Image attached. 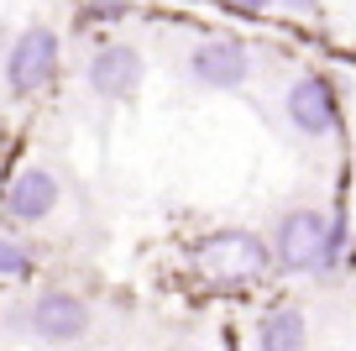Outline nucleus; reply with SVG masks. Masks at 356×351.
<instances>
[{
	"instance_id": "nucleus-1",
	"label": "nucleus",
	"mask_w": 356,
	"mask_h": 351,
	"mask_svg": "<svg viewBox=\"0 0 356 351\" xmlns=\"http://www.w3.org/2000/svg\"><path fill=\"white\" fill-rule=\"evenodd\" d=\"M346 257V220L335 210H293L273 231L278 273H330Z\"/></svg>"
},
{
	"instance_id": "nucleus-2",
	"label": "nucleus",
	"mask_w": 356,
	"mask_h": 351,
	"mask_svg": "<svg viewBox=\"0 0 356 351\" xmlns=\"http://www.w3.org/2000/svg\"><path fill=\"white\" fill-rule=\"evenodd\" d=\"M194 267L210 283H252V278H262L273 267V247L257 231L220 226V231H210V236L194 242Z\"/></svg>"
},
{
	"instance_id": "nucleus-3",
	"label": "nucleus",
	"mask_w": 356,
	"mask_h": 351,
	"mask_svg": "<svg viewBox=\"0 0 356 351\" xmlns=\"http://www.w3.org/2000/svg\"><path fill=\"white\" fill-rule=\"evenodd\" d=\"M58 63H63V42H58L53 26H42V22L22 26L16 42H11V53H6V89H11L16 100L42 95V89L58 79Z\"/></svg>"
},
{
	"instance_id": "nucleus-4",
	"label": "nucleus",
	"mask_w": 356,
	"mask_h": 351,
	"mask_svg": "<svg viewBox=\"0 0 356 351\" xmlns=\"http://www.w3.org/2000/svg\"><path fill=\"white\" fill-rule=\"evenodd\" d=\"M58 199H63L58 178L47 173V168L26 163V168L11 173V184L0 189V220H6V226H42L58 210Z\"/></svg>"
},
{
	"instance_id": "nucleus-5",
	"label": "nucleus",
	"mask_w": 356,
	"mask_h": 351,
	"mask_svg": "<svg viewBox=\"0 0 356 351\" xmlns=\"http://www.w3.org/2000/svg\"><path fill=\"white\" fill-rule=\"evenodd\" d=\"M26 325H32V336L47 341V346H74L89 330V304L79 294H68V288H47V294L32 299Z\"/></svg>"
},
{
	"instance_id": "nucleus-6",
	"label": "nucleus",
	"mask_w": 356,
	"mask_h": 351,
	"mask_svg": "<svg viewBox=\"0 0 356 351\" xmlns=\"http://www.w3.org/2000/svg\"><path fill=\"white\" fill-rule=\"evenodd\" d=\"M84 79L100 100H131L136 89H142V79H147V63H142V53H136L131 42H105V47H95Z\"/></svg>"
},
{
	"instance_id": "nucleus-7",
	"label": "nucleus",
	"mask_w": 356,
	"mask_h": 351,
	"mask_svg": "<svg viewBox=\"0 0 356 351\" xmlns=\"http://www.w3.org/2000/svg\"><path fill=\"white\" fill-rule=\"evenodd\" d=\"M283 110H289V121L299 126L304 136H330L335 126H341V100H335V84L325 74H304L299 84L289 89Z\"/></svg>"
},
{
	"instance_id": "nucleus-8",
	"label": "nucleus",
	"mask_w": 356,
	"mask_h": 351,
	"mask_svg": "<svg viewBox=\"0 0 356 351\" xmlns=\"http://www.w3.org/2000/svg\"><path fill=\"white\" fill-rule=\"evenodd\" d=\"M189 74H194V84H204V89H236L252 74V53H246V42H236V37H210V42H200L189 53Z\"/></svg>"
},
{
	"instance_id": "nucleus-9",
	"label": "nucleus",
	"mask_w": 356,
	"mask_h": 351,
	"mask_svg": "<svg viewBox=\"0 0 356 351\" xmlns=\"http://www.w3.org/2000/svg\"><path fill=\"white\" fill-rule=\"evenodd\" d=\"M309 346V320L299 304H278L257 320V351H304Z\"/></svg>"
},
{
	"instance_id": "nucleus-10",
	"label": "nucleus",
	"mask_w": 356,
	"mask_h": 351,
	"mask_svg": "<svg viewBox=\"0 0 356 351\" xmlns=\"http://www.w3.org/2000/svg\"><path fill=\"white\" fill-rule=\"evenodd\" d=\"M32 247L16 242V236H0V278H26L32 273Z\"/></svg>"
},
{
	"instance_id": "nucleus-11",
	"label": "nucleus",
	"mask_w": 356,
	"mask_h": 351,
	"mask_svg": "<svg viewBox=\"0 0 356 351\" xmlns=\"http://www.w3.org/2000/svg\"><path fill=\"white\" fill-rule=\"evenodd\" d=\"M105 16H126V0H100L95 11H84L79 22H105Z\"/></svg>"
},
{
	"instance_id": "nucleus-12",
	"label": "nucleus",
	"mask_w": 356,
	"mask_h": 351,
	"mask_svg": "<svg viewBox=\"0 0 356 351\" xmlns=\"http://www.w3.org/2000/svg\"><path fill=\"white\" fill-rule=\"evenodd\" d=\"M220 6H225V11H236V16H262L273 0H220Z\"/></svg>"
},
{
	"instance_id": "nucleus-13",
	"label": "nucleus",
	"mask_w": 356,
	"mask_h": 351,
	"mask_svg": "<svg viewBox=\"0 0 356 351\" xmlns=\"http://www.w3.org/2000/svg\"><path fill=\"white\" fill-rule=\"evenodd\" d=\"M283 6H289V11H314L320 0H283Z\"/></svg>"
}]
</instances>
